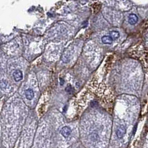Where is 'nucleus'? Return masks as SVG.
I'll return each mask as SVG.
<instances>
[{
  "mask_svg": "<svg viewBox=\"0 0 148 148\" xmlns=\"http://www.w3.org/2000/svg\"><path fill=\"white\" fill-rule=\"evenodd\" d=\"M110 36L112 37V39H113V40L117 39L119 37V32H117V31H111V32L110 33Z\"/></svg>",
  "mask_w": 148,
  "mask_h": 148,
  "instance_id": "obj_7",
  "label": "nucleus"
},
{
  "mask_svg": "<svg viewBox=\"0 0 148 148\" xmlns=\"http://www.w3.org/2000/svg\"><path fill=\"white\" fill-rule=\"evenodd\" d=\"M25 96L27 100H31L34 97V92L32 89H27L25 91Z\"/></svg>",
  "mask_w": 148,
  "mask_h": 148,
  "instance_id": "obj_5",
  "label": "nucleus"
},
{
  "mask_svg": "<svg viewBox=\"0 0 148 148\" xmlns=\"http://www.w3.org/2000/svg\"><path fill=\"white\" fill-rule=\"evenodd\" d=\"M129 23L131 24V25H135L136 23H137L138 22V17L136 14H131L130 16H129Z\"/></svg>",
  "mask_w": 148,
  "mask_h": 148,
  "instance_id": "obj_6",
  "label": "nucleus"
},
{
  "mask_svg": "<svg viewBox=\"0 0 148 148\" xmlns=\"http://www.w3.org/2000/svg\"><path fill=\"white\" fill-rule=\"evenodd\" d=\"M13 76L14 78V80L16 82H19L22 80V73L21 70H16L13 74Z\"/></svg>",
  "mask_w": 148,
  "mask_h": 148,
  "instance_id": "obj_2",
  "label": "nucleus"
},
{
  "mask_svg": "<svg viewBox=\"0 0 148 148\" xmlns=\"http://www.w3.org/2000/svg\"><path fill=\"white\" fill-rule=\"evenodd\" d=\"M125 133H126V127L124 125H121L116 130V135L119 138H122Z\"/></svg>",
  "mask_w": 148,
  "mask_h": 148,
  "instance_id": "obj_1",
  "label": "nucleus"
},
{
  "mask_svg": "<svg viewBox=\"0 0 148 148\" xmlns=\"http://www.w3.org/2000/svg\"><path fill=\"white\" fill-rule=\"evenodd\" d=\"M101 41L104 44L110 45V44H112L113 39H112V37H111L110 36H104L101 38Z\"/></svg>",
  "mask_w": 148,
  "mask_h": 148,
  "instance_id": "obj_4",
  "label": "nucleus"
},
{
  "mask_svg": "<svg viewBox=\"0 0 148 148\" xmlns=\"http://www.w3.org/2000/svg\"><path fill=\"white\" fill-rule=\"evenodd\" d=\"M61 133H62V135L64 137H65V138L68 137L70 135V133H71V129H70V127H69L67 126L64 127L62 128V131H61Z\"/></svg>",
  "mask_w": 148,
  "mask_h": 148,
  "instance_id": "obj_3",
  "label": "nucleus"
}]
</instances>
